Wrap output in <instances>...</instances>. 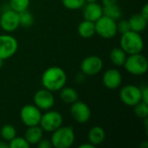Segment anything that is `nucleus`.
Listing matches in <instances>:
<instances>
[{
    "label": "nucleus",
    "mask_w": 148,
    "mask_h": 148,
    "mask_svg": "<svg viewBox=\"0 0 148 148\" xmlns=\"http://www.w3.org/2000/svg\"><path fill=\"white\" fill-rule=\"evenodd\" d=\"M67 82L65 71L59 67L53 66L47 69L42 75V84L44 88L56 92L62 89Z\"/></svg>",
    "instance_id": "f257e3e1"
},
{
    "label": "nucleus",
    "mask_w": 148,
    "mask_h": 148,
    "mask_svg": "<svg viewBox=\"0 0 148 148\" xmlns=\"http://www.w3.org/2000/svg\"><path fill=\"white\" fill-rule=\"evenodd\" d=\"M121 48L127 54L141 53L144 49V41L140 33L130 30L123 34L121 37Z\"/></svg>",
    "instance_id": "f03ea898"
},
{
    "label": "nucleus",
    "mask_w": 148,
    "mask_h": 148,
    "mask_svg": "<svg viewBox=\"0 0 148 148\" xmlns=\"http://www.w3.org/2000/svg\"><path fill=\"white\" fill-rule=\"evenodd\" d=\"M75 134L71 127L61 126L53 132L51 136L52 147L55 148H69L75 142Z\"/></svg>",
    "instance_id": "7ed1b4c3"
},
{
    "label": "nucleus",
    "mask_w": 148,
    "mask_h": 148,
    "mask_svg": "<svg viewBox=\"0 0 148 148\" xmlns=\"http://www.w3.org/2000/svg\"><path fill=\"white\" fill-rule=\"evenodd\" d=\"M126 70L133 75H142L148 69L147 59L141 53L129 55L123 65Z\"/></svg>",
    "instance_id": "20e7f679"
},
{
    "label": "nucleus",
    "mask_w": 148,
    "mask_h": 148,
    "mask_svg": "<svg viewBox=\"0 0 148 148\" xmlns=\"http://www.w3.org/2000/svg\"><path fill=\"white\" fill-rule=\"evenodd\" d=\"M95 33L104 39H111L117 34L115 20L104 15L95 22Z\"/></svg>",
    "instance_id": "39448f33"
},
{
    "label": "nucleus",
    "mask_w": 148,
    "mask_h": 148,
    "mask_svg": "<svg viewBox=\"0 0 148 148\" xmlns=\"http://www.w3.org/2000/svg\"><path fill=\"white\" fill-rule=\"evenodd\" d=\"M62 115L57 111H48L44 114H42L39 126L44 132L53 133L62 125Z\"/></svg>",
    "instance_id": "423d86ee"
},
{
    "label": "nucleus",
    "mask_w": 148,
    "mask_h": 148,
    "mask_svg": "<svg viewBox=\"0 0 148 148\" xmlns=\"http://www.w3.org/2000/svg\"><path fill=\"white\" fill-rule=\"evenodd\" d=\"M42 117L41 110L33 104L23 106L20 110V119L26 127L37 126Z\"/></svg>",
    "instance_id": "0eeeda50"
},
{
    "label": "nucleus",
    "mask_w": 148,
    "mask_h": 148,
    "mask_svg": "<svg viewBox=\"0 0 148 148\" xmlns=\"http://www.w3.org/2000/svg\"><path fill=\"white\" fill-rule=\"evenodd\" d=\"M18 49L17 40L8 34L0 35V59L3 61L13 56Z\"/></svg>",
    "instance_id": "6e6552de"
},
{
    "label": "nucleus",
    "mask_w": 148,
    "mask_h": 148,
    "mask_svg": "<svg viewBox=\"0 0 148 148\" xmlns=\"http://www.w3.org/2000/svg\"><path fill=\"white\" fill-rule=\"evenodd\" d=\"M20 26L19 13L10 9L2 11L0 14V27L5 32L10 33L15 31Z\"/></svg>",
    "instance_id": "1a4fd4ad"
},
{
    "label": "nucleus",
    "mask_w": 148,
    "mask_h": 148,
    "mask_svg": "<svg viewBox=\"0 0 148 148\" xmlns=\"http://www.w3.org/2000/svg\"><path fill=\"white\" fill-rule=\"evenodd\" d=\"M120 99L125 105L134 107L141 101V88L134 85H127L121 89Z\"/></svg>",
    "instance_id": "9d476101"
},
{
    "label": "nucleus",
    "mask_w": 148,
    "mask_h": 148,
    "mask_svg": "<svg viewBox=\"0 0 148 148\" xmlns=\"http://www.w3.org/2000/svg\"><path fill=\"white\" fill-rule=\"evenodd\" d=\"M103 68V62L97 56H89L84 58L81 63V71L88 76L99 74Z\"/></svg>",
    "instance_id": "9b49d317"
},
{
    "label": "nucleus",
    "mask_w": 148,
    "mask_h": 148,
    "mask_svg": "<svg viewBox=\"0 0 148 148\" xmlns=\"http://www.w3.org/2000/svg\"><path fill=\"white\" fill-rule=\"evenodd\" d=\"M70 114L76 122L83 124L88 122L91 118V110L88 104L78 100L72 103Z\"/></svg>",
    "instance_id": "f8f14e48"
},
{
    "label": "nucleus",
    "mask_w": 148,
    "mask_h": 148,
    "mask_svg": "<svg viewBox=\"0 0 148 148\" xmlns=\"http://www.w3.org/2000/svg\"><path fill=\"white\" fill-rule=\"evenodd\" d=\"M34 105L40 110H49L55 104V97L51 91L43 88L40 89L34 95Z\"/></svg>",
    "instance_id": "ddd939ff"
},
{
    "label": "nucleus",
    "mask_w": 148,
    "mask_h": 148,
    "mask_svg": "<svg viewBox=\"0 0 148 148\" xmlns=\"http://www.w3.org/2000/svg\"><path fill=\"white\" fill-rule=\"evenodd\" d=\"M122 82V76L119 70L115 69H108L102 75L103 85L108 89L118 88Z\"/></svg>",
    "instance_id": "4468645a"
},
{
    "label": "nucleus",
    "mask_w": 148,
    "mask_h": 148,
    "mask_svg": "<svg viewBox=\"0 0 148 148\" xmlns=\"http://www.w3.org/2000/svg\"><path fill=\"white\" fill-rule=\"evenodd\" d=\"M83 10V17L85 20L91 21V22H95L97 21L101 16H103V11H102V6L98 3L97 2L94 3H87L84 4L82 7Z\"/></svg>",
    "instance_id": "2eb2a0df"
},
{
    "label": "nucleus",
    "mask_w": 148,
    "mask_h": 148,
    "mask_svg": "<svg viewBox=\"0 0 148 148\" xmlns=\"http://www.w3.org/2000/svg\"><path fill=\"white\" fill-rule=\"evenodd\" d=\"M43 130L42 128L37 125L33 127H29L25 132L24 138L29 145H36L41 139H42Z\"/></svg>",
    "instance_id": "dca6fc26"
},
{
    "label": "nucleus",
    "mask_w": 148,
    "mask_h": 148,
    "mask_svg": "<svg viewBox=\"0 0 148 148\" xmlns=\"http://www.w3.org/2000/svg\"><path fill=\"white\" fill-rule=\"evenodd\" d=\"M88 138V142L96 147L98 145H101L104 141L106 138V133L102 127L95 126L89 130Z\"/></svg>",
    "instance_id": "f3484780"
},
{
    "label": "nucleus",
    "mask_w": 148,
    "mask_h": 148,
    "mask_svg": "<svg viewBox=\"0 0 148 148\" xmlns=\"http://www.w3.org/2000/svg\"><path fill=\"white\" fill-rule=\"evenodd\" d=\"M147 19L143 17L140 13L133 15L128 19L131 30L137 32V33H140L146 29V28L147 26Z\"/></svg>",
    "instance_id": "a211bd4d"
},
{
    "label": "nucleus",
    "mask_w": 148,
    "mask_h": 148,
    "mask_svg": "<svg viewBox=\"0 0 148 148\" xmlns=\"http://www.w3.org/2000/svg\"><path fill=\"white\" fill-rule=\"evenodd\" d=\"M77 30H78V34L82 38H91L95 34V23L84 19L78 25Z\"/></svg>",
    "instance_id": "6ab92c4d"
},
{
    "label": "nucleus",
    "mask_w": 148,
    "mask_h": 148,
    "mask_svg": "<svg viewBox=\"0 0 148 148\" xmlns=\"http://www.w3.org/2000/svg\"><path fill=\"white\" fill-rule=\"evenodd\" d=\"M60 98L61 100L68 104H72L75 101H78L79 99V95L77 91L70 87H63L62 89H60Z\"/></svg>",
    "instance_id": "aec40b11"
},
{
    "label": "nucleus",
    "mask_w": 148,
    "mask_h": 148,
    "mask_svg": "<svg viewBox=\"0 0 148 148\" xmlns=\"http://www.w3.org/2000/svg\"><path fill=\"white\" fill-rule=\"evenodd\" d=\"M109 57L113 64H114L117 67H121L124 65L126 62L127 54L121 47H119V48H114L111 50Z\"/></svg>",
    "instance_id": "412c9836"
},
{
    "label": "nucleus",
    "mask_w": 148,
    "mask_h": 148,
    "mask_svg": "<svg viewBox=\"0 0 148 148\" xmlns=\"http://www.w3.org/2000/svg\"><path fill=\"white\" fill-rule=\"evenodd\" d=\"M102 11H103V15L110 17L114 20H118L121 15H122V10L121 9V7L117 4V3H114V4H110V5H106L102 7Z\"/></svg>",
    "instance_id": "4be33fe9"
},
{
    "label": "nucleus",
    "mask_w": 148,
    "mask_h": 148,
    "mask_svg": "<svg viewBox=\"0 0 148 148\" xmlns=\"http://www.w3.org/2000/svg\"><path fill=\"white\" fill-rule=\"evenodd\" d=\"M19 22H20V26H23L24 28H29L34 24L35 18L28 10H23L19 13Z\"/></svg>",
    "instance_id": "5701e85b"
},
{
    "label": "nucleus",
    "mask_w": 148,
    "mask_h": 148,
    "mask_svg": "<svg viewBox=\"0 0 148 148\" xmlns=\"http://www.w3.org/2000/svg\"><path fill=\"white\" fill-rule=\"evenodd\" d=\"M0 134H1V137L5 141L10 142L13 138L16 136V128L12 125L7 124L2 127L0 130Z\"/></svg>",
    "instance_id": "b1692460"
},
{
    "label": "nucleus",
    "mask_w": 148,
    "mask_h": 148,
    "mask_svg": "<svg viewBox=\"0 0 148 148\" xmlns=\"http://www.w3.org/2000/svg\"><path fill=\"white\" fill-rule=\"evenodd\" d=\"M29 3L30 0H10L9 2L10 9L18 13L28 10Z\"/></svg>",
    "instance_id": "393cba45"
},
{
    "label": "nucleus",
    "mask_w": 148,
    "mask_h": 148,
    "mask_svg": "<svg viewBox=\"0 0 148 148\" xmlns=\"http://www.w3.org/2000/svg\"><path fill=\"white\" fill-rule=\"evenodd\" d=\"M134 114L137 117L141 119H146L148 117V103L140 101L136 105L134 106Z\"/></svg>",
    "instance_id": "a878e982"
},
{
    "label": "nucleus",
    "mask_w": 148,
    "mask_h": 148,
    "mask_svg": "<svg viewBox=\"0 0 148 148\" xmlns=\"http://www.w3.org/2000/svg\"><path fill=\"white\" fill-rule=\"evenodd\" d=\"M63 6L69 10L82 9L86 3L85 0H62Z\"/></svg>",
    "instance_id": "bb28decb"
},
{
    "label": "nucleus",
    "mask_w": 148,
    "mask_h": 148,
    "mask_svg": "<svg viewBox=\"0 0 148 148\" xmlns=\"http://www.w3.org/2000/svg\"><path fill=\"white\" fill-rule=\"evenodd\" d=\"M29 147H30V145L27 142V140L23 137H16V136L9 143L10 148H29Z\"/></svg>",
    "instance_id": "cd10ccee"
},
{
    "label": "nucleus",
    "mask_w": 148,
    "mask_h": 148,
    "mask_svg": "<svg viewBox=\"0 0 148 148\" xmlns=\"http://www.w3.org/2000/svg\"><path fill=\"white\" fill-rule=\"evenodd\" d=\"M116 28H117V33H121V35L131 30L128 20H125V19L120 20L118 23H116Z\"/></svg>",
    "instance_id": "c85d7f7f"
},
{
    "label": "nucleus",
    "mask_w": 148,
    "mask_h": 148,
    "mask_svg": "<svg viewBox=\"0 0 148 148\" xmlns=\"http://www.w3.org/2000/svg\"><path fill=\"white\" fill-rule=\"evenodd\" d=\"M38 148H51L52 147V143L49 140L47 139H41V140L36 144Z\"/></svg>",
    "instance_id": "c756f323"
},
{
    "label": "nucleus",
    "mask_w": 148,
    "mask_h": 148,
    "mask_svg": "<svg viewBox=\"0 0 148 148\" xmlns=\"http://www.w3.org/2000/svg\"><path fill=\"white\" fill-rule=\"evenodd\" d=\"M141 101L148 103V88L147 86L141 88Z\"/></svg>",
    "instance_id": "7c9ffc66"
},
{
    "label": "nucleus",
    "mask_w": 148,
    "mask_h": 148,
    "mask_svg": "<svg viewBox=\"0 0 148 148\" xmlns=\"http://www.w3.org/2000/svg\"><path fill=\"white\" fill-rule=\"evenodd\" d=\"M143 17H145L146 19H147L148 20V4L147 3H146L143 7H142V9H141V11H140V13Z\"/></svg>",
    "instance_id": "2f4dec72"
},
{
    "label": "nucleus",
    "mask_w": 148,
    "mask_h": 148,
    "mask_svg": "<svg viewBox=\"0 0 148 148\" xmlns=\"http://www.w3.org/2000/svg\"><path fill=\"white\" fill-rule=\"evenodd\" d=\"M118 0H101L103 6L106 5H110V4H114V3H117Z\"/></svg>",
    "instance_id": "473e14b6"
},
{
    "label": "nucleus",
    "mask_w": 148,
    "mask_h": 148,
    "mask_svg": "<svg viewBox=\"0 0 148 148\" xmlns=\"http://www.w3.org/2000/svg\"><path fill=\"white\" fill-rule=\"evenodd\" d=\"M78 148H95V147L93 145V144H91V143H84V144H82V145H80Z\"/></svg>",
    "instance_id": "72a5a7b5"
},
{
    "label": "nucleus",
    "mask_w": 148,
    "mask_h": 148,
    "mask_svg": "<svg viewBox=\"0 0 148 148\" xmlns=\"http://www.w3.org/2000/svg\"><path fill=\"white\" fill-rule=\"evenodd\" d=\"M0 148H10L9 144L5 143L4 141H0Z\"/></svg>",
    "instance_id": "f704fd0d"
},
{
    "label": "nucleus",
    "mask_w": 148,
    "mask_h": 148,
    "mask_svg": "<svg viewBox=\"0 0 148 148\" xmlns=\"http://www.w3.org/2000/svg\"><path fill=\"white\" fill-rule=\"evenodd\" d=\"M140 147L141 148H148V143L147 142V141H145V142H144V143H143V144H141V145H140Z\"/></svg>",
    "instance_id": "c9c22d12"
},
{
    "label": "nucleus",
    "mask_w": 148,
    "mask_h": 148,
    "mask_svg": "<svg viewBox=\"0 0 148 148\" xmlns=\"http://www.w3.org/2000/svg\"><path fill=\"white\" fill-rule=\"evenodd\" d=\"M3 59H0V69L3 67Z\"/></svg>",
    "instance_id": "e433bc0d"
},
{
    "label": "nucleus",
    "mask_w": 148,
    "mask_h": 148,
    "mask_svg": "<svg viewBox=\"0 0 148 148\" xmlns=\"http://www.w3.org/2000/svg\"><path fill=\"white\" fill-rule=\"evenodd\" d=\"M86 3H94V2H97V0H85Z\"/></svg>",
    "instance_id": "4c0bfd02"
},
{
    "label": "nucleus",
    "mask_w": 148,
    "mask_h": 148,
    "mask_svg": "<svg viewBox=\"0 0 148 148\" xmlns=\"http://www.w3.org/2000/svg\"><path fill=\"white\" fill-rule=\"evenodd\" d=\"M2 13V4H1V3H0V14Z\"/></svg>",
    "instance_id": "58836bf2"
}]
</instances>
